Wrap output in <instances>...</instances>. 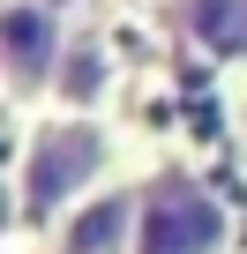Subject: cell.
<instances>
[{
  "instance_id": "6da1fadb",
  "label": "cell",
  "mask_w": 247,
  "mask_h": 254,
  "mask_svg": "<svg viewBox=\"0 0 247 254\" xmlns=\"http://www.w3.org/2000/svg\"><path fill=\"white\" fill-rule=\"evenodd\" d=\"M97 165H105V135H97L90 120L45 127V135L30 142V157H23V217L45 224L68 194H82V187L97 180Z\"/></svg>"
},
{
  "instance_id": "7a4b0ae2",
  "label": "cell",
  "mask_w": 247,
  "mask_h": 254,
  "mask_svg": "<svg viewBox=\"0 0 247 254\" xmlns=\"http://www.w3.org/2000/svg\"><path fill=\"white\" fill-rule=\"evenodd\" d=\"M217 247H225V209L187 172H158L150 194H143L135 254H217Z\"/></svg>"
},
{
  "instance_id": "3957f363",
  "label": "cell",
  "mask_w": 247,
  "mask_h": 254,
  "mask_svg": "<svg viewBox=\"0 0 247 254\" xmlns=\"http://www.w3.org/2000/svg\"><path fill=\"white\" fill-rule=\"evenodd\" d=\"M0 53H8L15 90H38V82L60 67V53H68L53 8H38V0H8V15H0Z\"/></svg>"
},
{
  "instance_id": "277c9868",
  "label": "cell",
  "mask_w": 247,
  "mask_h": 254,
  "mask_svg": "<svg viewBox=\"0 0 247 254\" xmlns=\"http://www.w3.org/2000/svg\"><path fill=\"white\" fill-rule=\"evenodd\" d=\"M135 232H143V194H97L68 224L60 254H135Z\"/></svg>"
},
{
  "instance_id": "5b68a950",
  "label": "cell",
  "mask_w": 247,
  "mask_h": 254,
  "mask_svg": "<svg viewBox=\"0 0 247 254\" xmlns=\"http://www.w3.org/2000/svg\"><path fill=\"white\" fill-rule=\"evenodd\" d=\"M187 38L217 60H240L247 53V0H187Z\"/></svg>"
},
{
  "instance_id": "8992f818",
  "label": "cell",
  "mask_w": 247,
  "mask_h": 254,
  "mask_svg": "<svg viewBox=\"0 0 247 254\" xmlns=\"http://www.w3.org/2000/svg\"><path fill=\"white\" fill-rule=\"evenodd\" d=\"M53 75H60V97L68 105H97V90H105V45L97 38H75Z\"/></svg>"
}]
</instances>
